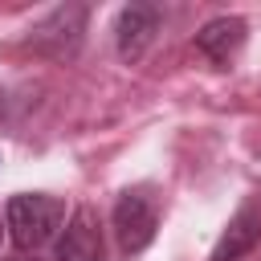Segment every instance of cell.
Returning <instances> with one entry per match:
<instances>
[{
  "instance_id": "cell-5",
  "label": "cell",
  "mask_w": 261,
  "mask_h": 261,
  "mask_svg": "<svg viewBox=\"0 0 261 261\" xmlns=\"http://www.w3.org/2000/svg\"><path fill=\"white\" fill-rule=\"evenodd\" d=\"M53 261H106V237L102 220L90 204H77L53 245Z\"/></svg>"
},
{
  "instance_id": "cell-7",
  "label": "cell",
  "mask_w": 261,
  "mask_h": 261,
  "mask_svg": "<svg viewBox=\"0 0 261 261\" xmlns=\"http://www.w3.org/2000/svg\"><path fill=\"white\" fill-rule=\"evenodd\" d=\"M261 245V208L257 204H241L232 212V220L224 224V232L216 237L208 261H241Z\"/></svg>"
},
{
  "instance_id": "cell-10",
  "label": "cell",
  "mask_w": 261,
  "mask_h": 261,
  "mask_svg": "<svg viewBox=\"0 0 261 261\" xmlns=\"http://www.w3.org/2000/svg\"><path fill=\"white\" fill-rule=\"evenodd\" d=\"M0 118H4V90H0Z\"/></svg>"
},
{
  "instance_id": "cell-1",
  "label": "cell",
  "mask_w": 261,
  "mask_h": 261,
  "mask_svg": "<svg viewBox=\"0 0 261 261\" xmlns=\"http://www.w3.org/2000/svg\"><path fill=\"white\" fill-rule=\"evenodd\" d=\"M65 220H69L65 200L61 196H49V192H16L4 204V224H8L12 245L20 253H33V257L45 245H57Z\"/></svg>"
},
{
  "instance_id": "cell-6",
  "label": "cell",
  "mask_w": 261,
  "mask_h": 261,
  "mask_svg": "<svg viewBox=\"0 0 261 261\" xmlns=\"http://www.w3.org/2000/svg\"><path fill=\"white\" fill-rule=\"evenodd\" d=\"M245 41H249V24H245V16H232V12H224V16H212V20H204L200 29H196V53L212 65V69H228L232 61H237V53L245 49Z\"/></svg>"
},
{
  "instance_id": "cell-4",
  "label": "cell",
  "mask_w": 261,
  "mask_h": 261,
  "mask_svg": "<svg viewBox=\"0 0 261 261\" xmlns=\"http://www.w3.org/2000/svg\"><path fill=\"white\" fill-rule=\"evenodd\" d=\"M159 24H163V8L159 4H126L118 16H114V53L135 65L147 57V49L155 45L159 37Z\"/></svg>"
},
{
  "instance_id": "cell-3",
  "label": "cell",
  "mask_w": 261,
  "mask_h": 261,
  "mask_svg": "<svg viewBox=\"0 0 261 261\" xmlns=\"http://www.w3.org/2000/svg\"><path fill=\"white\" fill-rule=\"evenodd\" d=\"M86 24H90V8L86 4H57L29 29L24 49L37 53V57H49V61H73L82 53Z\"/></svg>"
},
{
  "instance_id": "cell-9",
  "label": "cell",
  "mask_w": 261,
  "mask_h": 261,
  "mask_svg": "<svg viewBox=\"0 0 261 261\" xmlns=\"http://www.w3.org/2000/svg\"><path fill=\"white\" fill-rule=\"evenodd\" d=\"M8 261H41V257H29V253H20V257H8Z\"/></svg>"
},
{
  "instance_id": "cell-2",
  "label": "cell",
  "mask_w": 261,
  "mask_h": 261,
  "mask_svg": "<svg viewBox=\"0 0 261 261\" xmlns=\"http://www.w3.org/2000/svg\"><path fill=\"white\" fill-rule=\"evenodd\" d=\"M110 232H114L122 257H139L151 249V241L159 232V196L151 184H135V188L118 192V200L110 208Z\"/></svg>"
},
{
  "instance_id": "cell-8",
  "label": "cell",
  "mask_w": 261,
  "mask_h": 261,
  "mask_svg": "<svg viewBox=\"0 0 261 261\" xmlns=\"http://www.w3.org/2000/svg\"><path fill=\"white\" fill-rule=\"evenodd\" d=\"M4 232H8V224H4V212H0V245H4Z\"/></svg>"
}]
</instances>
